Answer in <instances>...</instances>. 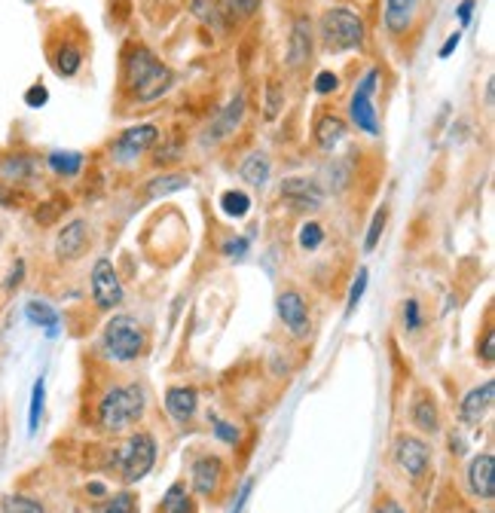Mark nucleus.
<instances>
[{
    "label": "nucleus",
    "mask_w": 495,
    "mask_h": 513,
    "mask_svg": "<svg viewBox=\"0 0 495 513\" xmlns=\"http://www.w3.org/2000/svg\"><path fill=\"white\" fill-rule=\"evenodd\" d=\"M25 318L47 330V336L58 334V312L49 303H43V300H31V303L25 306Z\"/></svg>",
    "instance_id": "nucleus-24"
},
{
    "label": "nucleus",
    "mask_w": 495,
    "mask_h": 513,
    "mask_svg": "<svg viewBox=\"0 0 495 513\" xmlns=\"http://www.w3.org/2000/svg\"><path fill=\"white\" fill-rule=\"evenodd\" d=\"M47 101H49V92L43 86H31L25 92V104H28V108H43Z\"/></svg>",
    "instance_id": "nucleus-42"
},
{
    "label": "nucleus",
    "mask_w": 495,
    "mask_h": 513,
    "mask_svg": "<svg viewBox=\"0 0 495 513\" xmlns=\"http://www.w3.org/2000/svg\"><path fill=\"white\" fill-rule=\"evenodd\" d=\"M312 58V22L306 16H300L294 22L291 37H287V65L303 67Z\"/></svg>",
    "instance_id": "nucleus-14"
},
{
    "label": "nucleus",
    "mask_w": 495,
    "mask_h": 513,
    "mask_svg": "<svg viewBox=\"0 0 495 513\" xmlns=\"http://www.w3.org/2000/svg\"><path fill=\"white\" fill-rule=\"evenodd\" d=\"M172 67L163 65L147 47H135L126 58V86L138 101H156L172 89Z\"/></svg>",
    "instance_id": "nucleus-1"
},
{
    "label": "nucleus",
    "mask_w": 495,
    "mask_h": 513,
    "mask_svg": "<svg viewBox=\"0 0 495 513\" xmlns=\"http://www.w3.org/2000/svg\"><path fill=\"white\" fill-rule=\"evenodd\" d=\"M318 37H322V47L327 52H349L364 47L367 28H364V19L358 13L346 10V6H331L318 22Z\"/></svg>",
    "instance_id": "nucleus-3"
},
{
    "label": "nucleus",
    "mask_w": 495,
    "mask_h": 513,
    "mask_svg": "<svg viewBox=\"0 0 495 513\" xmlns=\"http://www.w3.org/2000/svg\"><path fill=\"white\" fill-rule=\"evenodd\" d=\"M187 187H190V175H163L147 184V196L150 199H163V196L187 190Z\"/></svg>",
    "instance_id": "nucleus-28"
},
{
    "label": "nucleus",
    "mask_w": 495,
    "mask_h": 513,
    "mask_svg": "<svg viewBox=\"0 0 495 513\" xmlns=\"http://www.w3.org/2000/svg\"><path fill=\"white\" fill-rule=\"evenodd\" d=\"M385 223H388V208H379L376 214H373V221H370V230H367V239H364V251H373V248L379 245V239H383V230H385Z\"/></svg>",
    "instance_id": "nucleus-34"
},
{
    "label": "nucleus",
    "mask_w": 495,
    "mask_h": 513,
    "mask_svg": "<svg viewBox=\"0 0 495 513\" xmlns=\"http://www.w3.org/2000/svg\"><path fill=\"white\" fill-rule=\"evenodd\" d=\"M492 401H495V382H483L480 388L468 391L462 401V422H468V425H480L486 416H490L492 410Z\"/></svg>",
    "instance_id": "nucleus-12"
},
{
    "label": "nucleus",
    "mask_w": 495,
    "mask_h": 513,
    "mask_svg": "<svg viewBox=\"0 0 495 513\" xmlns=\"http://www.w3.org/2000/svg\"><path fill=\"white\" fill-rule=\"evenodd\" d=\"M410 416H413V425L419 428V431L425 434H434L440 428V416H438V406H434V401L429 395L416 397L413 410H410Z\"/></svg>",
    "instance_id": "nucleus-23"
},
{
    "label": "nucleus",
    "mask_w": 495,
    "mask_h": 513,
    "mask_svg": "<svg viewBox=\"0 0 495 513\" xmlns=\"http://www.w3.org/2000/svg\"><path fill=\"white\" fill-rule=\"evenodd\" d=\"M278 318L285 321V327L291 330L294 336H309L312 330V318H309V306L303 300V293L296 291H285L278 297Z\"/></svg>",
    "instance_id": "nucleus-9"
},
{
    "label": "nucleus",
    "mask_w": 495,
    "mask_h": 513,
    "mask_svg": "<svg viewBox=\"0 0 495 513\" xmlns=\"http://www.w3.org/2000/svg\"><path fill=\"white\" fill-rule=\"evenodd\" d=\"M468 483H471V492L477 498H492L495 495V458L492 452H483L477 456L468 467Z\"/></svg>",
    "instance_id": "nucleus-16"
},
{
    "label": "nucleus",
    "mask_w": 495,
    "mask_h": 513,
    "mask_svg": "<svg viewBox=\"0 0 495 513\" xmlns=\"http://www.w3.org/2000/svg\"><path fill=\"white\" fill-rule=\"evenodd\" d=\"M220 4V19H248L257 13L261 0H217Z\"/></svg>",
    "instance_id": "nucleus-31"
},
{
    "label": "nucleus",
    "mask_w": 495,
    "mask_h": 513,
    "mask_svg": "<svg viewBox=\"0 0 495 513\" xmlns=\"http://www.w3.org/2000/svg\"><path fill=\"white\" fill-rule=\"evenodd\" d=\"M281 199H287L294 208H300V211H315V208H322L324 190L315 184V180L287 178L285 184H281Z\"/></svg>",
    "instance_id": "nucleus-10"
},
{
    "label": "nucleus",
    "mask_w": 495,
    "mask_h": 513,
    "mask_svg": "<svg viewBox=\"0 0 495 513\" xmlns=\"http://www.w3.org/2000/svg\"><path fill=\"white\" fill-rule=\"evenodd\" d=\"M480 354H483V364H492V358H495V334L492 330H486L483 334V349H480Z\"/></svg>",
    "instance_id": "nucleus-46"
},
{
    "label": "nucleus",
    "mask_w": 495,
    "mask_h": 513,
    "mask_svg": "<svg viewBox=\"0 0 495 513\" xmlns=\"http://www.w3.org/2000/svg\"><path fill=\"white\" fill-rule=\"evenodd\" d=\"M159 513H196V504H193V498L187 495V489L181 486V483H174L169 492H165L163 510Z\"/></svg>",
    "instance_id": "nucleus-29"
},
{
    "label": "nucleus",
    "mask_w": 495,
    "mask_h": 513,
    "mask_svg": "<svg viewBox=\"0 0 495 513\" xmlns=\"http://www.w3.org/2000/svg\"><path fill=\"white\" fill-rule=\"evenodd\" d=\"M4 513H47V510H43V504L34 501V498L10 495V498H4Z\"/></svg>",
    "instance_id": "nucleus-33"
},
{
    "label": "nucleus",
    "mask_w": 495,
    "mask_h": 513,
    "mask_svg": "<svg viewBox=\"0 0 495 513\" xmlns=\"http://www.w3.org/2000/svg\"><path fill=\"white\" fill-rule=\"evenodd\" d=\"M248 208H251L248 193H242V190H226L224 196H220V211H224L226 217H233V221H242V217L248 214Z\"/></svg>",
    "instance_id": "nucleus-30"
},
{
    "label": "nucleus",
    "mask_w": 495,
    "mask_h": 513,
    "mask_svg": "<svg viewBox=\"0 0 495 513\" xmlns=\"http://www.w3.org/2000/svg\"><path fill=\"white\" fill-rule=\"evenodd\" d=\"M144 410H147V397H144V388L138 385H117L98 404V425L104 431H126L135 422H141Z\"/></svg>",
    "instance_id": "nucleus-2"
},
{
    "label": "nucleus",
    "mask_w": 495,
    "mask_h": 513,
    "mask_svg": "<svg viewBox=\"0 0 495 513\" xmlns=\"http://www.w3.org/2000/svg\"><path fill=\"white\" fill-rule=\"evenodd\" d=\"M89 492H93V495H104L108 489H104L102 483H89Z\"/></svg>",
    "instance_id": "nucleus-51"
},
{
    "label": "nucleus",
    "mask_w": 495,
    "mask_h": 513,
    "mask_svg": "<svg viewBox=\"0 0 495 513\" xmlns=\"http://www.w3.org/2000/svg\"><path fill=\"white\" fill-rule=\"evenodd\" d=\"M43 401H47V382L37 379L34 382V395H31V410H28V434H37V428H40Z\"/></svg>",
    "instance_id": "nucleus-32"
},
{
    "label": "nucleus",
    "mask_w": 495,
    "mask_h": 513,
    "mask_svg": "<svg viewBox=\"0 0 495 513\" xmlns=\"http://www.w3.org/2000/svg\"><path fill=\"white\" fill-rule=\"evenodd\" d=\"M215 434L220 437V440H226V443H235V440H239V431H235V428L230 425V422H217L215 419Z\"/></svg>",
    "instance_id": "nucleus-44"
},
{
    "label": "nucleus",
    "mask_w": 495,
    "mask_h": 513,
    "mask_svg": "<svg viewBox=\"0 0 495 513\" xmlns=\"http://www.w3.org/2000/svg\"><path fill=\"white\" fill-rule=\"evenodd\" d=\"M47 165L58 178H77L83 165H86V156L77 153V150H52L47 156Z\"/></svg>",
    "instance_id": "nucleus-21"
},
{
    "label": "nucleus",
    "mask_w": 495,
    "mask_h": 513,
    "mask_svg": "<svg viewBox=\"0 0 495 513\" xmlns=\"http://www.w3.org/2000/svg\"><path fill=\"white\" fill-rule=\"evenodd\" d=\"M22 278H25V263H22V260H16V263H13V273L6 275L4 288H6V291H16L19 284H22Z\"/></svg>",
    "instance_id": "nucleus-43"
},
{
    "label": "nucleus",
    "mask_w": 495,
    "mask_h": 513,
    "mask_svg": "<svg viewBox=\"0 0 495 513\" xmlns=\"http://www.w3.org/2000/svg\"><path fill=\"white\" fill-rule=\"evenodd\" d=\"M119 471H123L126 483H138L141 477H147L150 467L156 462V440L147 431H138L132 440L119 449Z\"/></svg>",
    "instance_id": "nucleus-6"
},
{
    "label": "nucleus",
    "mask_w": 495,
    "mask_h": 513,
    "mask_svg": "<svg viewBox=\"0 0 495 513\" xmlns=\"http://www.w3.org/2000/svg\"><path fill=\"white\" fill-rule=\"evenodd\" d=\"M248 251V239H230L224 245V256H242Z\"/></svg>",
    "instance_id": "nucleus-45"
},
{
    "label": "nucleus",
    "mask_w": 495,
    "mask_h": 513,
    "mask_svg": "<svg viewBox=\"0 0 495 513\" xmlns=\"http://www.w3.org/2000/svg\"><path fill=\"white\" fill-rule=\"evenodd\" d=\"M52 67H56L58 77H74V74L83 67V49L77 43L65 40L62 47L56 49V56H52Z\"/></svg>",
    "instance_id": "nucleus-22"
},
{
    "label": "nucleus",
    "mask_w": 495,
    "mask_h": 513,
    "mask_svg": "<svg viewBox=\"0 0 495 513\" xmlns=\"http://www.w3.org/2000/svg\"><path fill=\"white\" fill-rule=\"evenodd\" d=\"M459 43H462V31H453V34L446 37L444 47H440V58H449V56H453V52L459 49Z\"/></svg>",
    "instance_id": "nucleus-48"
},
{
    "label": "nucleus",
    "mask_w": 495,
    "mask_h": 513,
    "mask_svg": "<svg viewBox=\"0 0 495 513\" xmlns=\"http://www.w3.org/2000/svg\"><path fill=\"white\" fill-rule=\"evenodd\" d=\"M471 16H474V0H462V4H459V22H462V25H471Z\"/></svg>",
    "instance_id": "nucleus-49"
},
{
    "label": "nucleus",
    "mask_w": 495,
    "mask_h": 513,
    "mask_svg": "<svg viewBox=\"0 0 495 513\" xmlns=\"http://www.w3.org/2000/svg\"><path fill=\"white\" fill-rule=\"evenodd\" d=\"M147 349V334L132 315H117L104 327V352L113 361H135Z\"/></svg>",
    "instance_id": "nucleus-4"
},
{
    "label": "nucleus",
    "mask_w": 495,
    "mask_h": 513,
    "mask_svg": "<svg viewBox=\"0 0 495 513\" xmlns=\"http://www.w3.org/2000/svg\"><path fill=\"white\" fill-rule=\"evenodd\" d=\"M270 171H272V165L263 153H254L242 162V178H245V184H251V187H263L266 180H270Z\"/></svg>",
    "instance_id": "nucleus-26"
},
{
    "label": "nucleus",
    "mask_w": 495,
    "mask_h": 513,
    "mask_svg": "<svg viewBox=\"0 0 495 513\" xmlns=\"http://www.w3.org/2000/svg\"><path fill=\"white\" fill-rule=\"evenodd\" d=\"M242 117H245V98L239 95V98H233V101L226 104V110H220V117L208 126L211 144H217V141H224L226 135H233V128L242 123Z\"/></svg>",
    "instance_id": "nucleus-18"
},
{
    "label": "nucleus",
    "mask_w": 495,
    "mask_h": 513,
    "mask_svg": "<svg viewBox=\"0 0 495 513\" xmlns=\"http://www.w3.org/2000/svg\"><path fill=\"white\" fill-rule=\"evenodd\" d=\"M403 324H407V330H419V324H422L416 300H407V303H403Z\"/></svg>",
    "instance_id": "nucleus-41"
},
{
    "label": "nucleus",
    "mask_w": 495,
    "mask_h": 513,
    "mask_svg": "<svg viewBox=\"0 0 495 513\" xmlns=\"http://www.w3.org/2000/svg\"><path fill=\"white\" fill-rule=\"evenodd\" d=\"M102 513H138V508H135L132 495H119V498H110V504H104Z\"/></svg>",
    "instance_id": "nucleus-39"
},
{
    "label": "nucleus",
    "mask_w": 495,
    "mask_h": 513,
    "mask_svg": "<svg viewBox=\"0 0 495 513\" xmlns=\"http://www.w3.org/2000/svg\"><path fill=\"white\" fill-rule=\"evenodd\" d=\"M346 138V119L337 113H322L315 123V144L322 150H333Z\"/></svg>",
    "instance_id": "nucleus-19"
},
{
    "label": "nucleus",
    "mask_w": 495,
    "mask_h": 513,
    "mask_svg": "<svg viewBox=\"0 0 495 513\" xmlns=\"http://www.w3.org/2000/svg\"><path fill=\"white\" fill-rule=\"evenodd\" d=\"M193 13L208 25H220V4L217 0H193Z\"/></svg>",
    "instance_id": "nucleus-35"
},
{
    "label": "nucleus",
    "mask_w": 495,
    "mask_h": 513,
    "mask_svg": "<svg viewBox=\"0 0 495 513\" xmlns=\"http://www.w3.org/2000/svg\"><path fill=\"white\" fill-rule=\"evenodd\" d=\"M324 241V230L318 223H303L300 230V245L306 248V251H315L318 245Z\"/></svg>",
    "instance_id": "nucleus-36"
},
{
    "label": "nucleus",
    "mask_w": 495,
    "mask_h": 513,
    "mask_svg": "<svg viewBox=\"0 0 495 513\" xmlns=\"http://www.w3.org/2000/svg\"><path fill=\"white\" fill-rule=\"evenodd\" d=\"M190 477H193V489L199 495H205V498L217 495L220 492V483H224V462H220L217 456L196 458Z\"/></svg>",
    "instance_id": "nucleus-11"
},
{
    "label": "nucleus",
    "mask_w": 495,
    "mask_h": 513,
    "mask_svg": "<svg viewBox=\"0 0 495 513\" xmlns=\"http://www.w3.org/2000/svg\"><path fill=\"white\" fill-rule=\"evenodd\" d=\"M364 291H367V269H358V278H355V284H352V293H349V306H346L349 315H352L355 309H358V303H361Z\"/></svg>",
    "instance_id": "nucleus-37"
},
{
    "label": "nucleus",
    "mask_w": 495,
    "mask_h": 513,
    "mask_svg": "<svg viewBox=\"0 0 495 513\" xmlns=\"http://www.w3.org/2000/svg\"><path fill=\"white\" fill-rule=\"evenodd\" d=\"M156 141H159V128L154 123L126 128V132L117 138V144H113V156H117L119 162H132V160H138V156L147 153Z\"/></svg>",
    "instance_id": "nucleus-7"
},
{
    "label": "nucleus",
    "mask_w": 495,
    "mask_h": 513,
    "mask_svg": "<svg viewBox=\"0 0 495 513\" xmlns=\"http://www.w3.org/2000/svg\"><path fill=\"white\" fill-rule=\"evenodd\" d=\"M394 456H398L401 467L410 477H422L425 467H429V447L419 437H401L398 447H394Z\"/></svg>",
    "instance_id": "nucleus-13"
},
{
    "label": "nucleus",
    "mask_w": 495,
    "mask_h": 513,
    "mask_svg": "<svg viewBox=\"0 0 495 513\" xmlns=\"http://www.w3.org/2000/svg\"><path fill=\"white\" fill-rule=\"evenodd\" d=\"M266 92H270V101H266V117H276L278 113V104H281V98H278V86L276 83H270V89H266Z\"/></svg>",
    "instance_id": "nucleus-47"
},
{
    "label": "nucleus",
    "mask_w": 495,
    "mask_h": 513,
    "mask_svg": "<svg viewBox=\"0 0 495 513\" xmlns=\"http://www.w3.org/2000/svg\"><path fill=\"white\" fill-rule=\"evenodd\" d=\"M0 171H4L10 180H16V184H22V180H31L34 171H37V160L28 153H16V156H4V162H0Z\"/></svg>",
    "instance_id": "nucleus-25"
},
{
    "label": "nucleus",
    "mask_w": 495,
    "mask_h": 513,
    "mask_svg": "<svg viewBox=\"0 0 495 513\" xmlns=\"http://www.w3.org/2000/svg\"><path fill=\"white\" fill-rule=\"evenodd\" d=\"M419 10V0H385V28L388 34H403L410 25H413V16Z\"/></svg>",
    "instance_id": "nucleus-17"
},
{
    "label": "nucleus",
    "mask_w": 495,
    "mask_h": 513,
    "mask_svg": "<svg viewBox=\"0 0 495 513\" xmlns=\"http://www.w3.org/2000/svg\"><path fill=\"white\" fill-rule=\"evenodd\" d=\"M25 205V193L13 184H0V208H19Z\"/></svg>",
    "instance_id": "nucleus-38"
},
{
    "label": "nucleus",
    "mask_w": 495,
    "mask_h": 513,
    "mask_svg": "<svg viewBox=\"0 0 495 513\" xmlns=\"http://www.w3.org/2000/svg\"><path fill=\"white\" fill-rule=\"evenodd\" d=\"M93 297L98 309H113L123 303V282L110 260H98L93 269Z\"/></svg>",
    "instance_id": "nucleus-8"
},
{
    "label": "nucleus",
    "mask_w": 495,
    "mask_h": 513,
    "mask_svg": "<svg viewBox=\"0 0 495 513\" xmlns=\"http://www.w3.org/2000/svg\"><path fill=\"white\" fill-rule=\"evenodd\" d=\"M340 89V77L333 71H322L315 77V92L318 95H331V92H337Z\"/></svg>",
    "instance_id": "nucleus-40"
},
{
    "label": "nucleus",
    "mask_w": 495,
    "mask_h": 513,
    "mask_svg": "<svg viewBox=\"0 0 495 513\" xmlns=\"http://www.w3.org/2000/svg\"><path fill=\"white\" fill-rule=\"evenodd\" d=\"M86 245H89V223L86 221H71L62 232H58L56 254L62 256V260H77V256L86 251Z\"/></svg>",
    "instance_id": "nucleus-15"
},
{
    "label": "nucleus",
    "mask_w": 495,
    "mask_h": 513,
    "mask_svg": "<svg viewBox=\"0 0 495 513\" xmlns=\"http://www.w3.org/2000/svg\"><path fill=\"white\" fill-rule=\"evenodd\" d=\"M67 208H71V199H67V196H52V199H47L43 205H37L34 221L40 223V226H52V223L58 221V217L65 214Z\"/></svg>",
    "instance_id": "nucleus-27"
},
{
    "label": "nucleus",
    "mask_w": 495,
    "mask_h": 513,
    "mask_svg": "<svg viewBox=\"0 0 495 513\" xmlns=\"http://www.w3.org/2000/svg\"><path fill=\"white\" fill-rule=\"evenodd\" d=\"M376 83H379V71L370 67L361 77V83L355 86L352 101H349V110H352V123L358 132L376 138L379 135V117H376V104H373V95H376Z\"/></svg>",
    "instance_id": "nucleus-5"
},
{
    "label": "nucleus",
    "mask_w": 495,
    "mask_h": 513,
    "mask_svg": "<svg viewBox=\"0 0 495 513\" xmlns=\"http://www.w3.org/2000/svg\"><path fill=\"white\" fill-rule=\"evenodd\" d=\"M28 4H34V0H28Z\"/></svg>",
    "instance_id": "nucleus-52"
},
{
    "label": "nucleus",
    "mask_w": 495,
    "mask_h": 513,
    "mask_svg": "<svg viewBox=\"0 0 495 513\" xmlns=\"http://www.w3.org/2000/svg\"><path fill=\"white\" fill-rule=\"evenodd\" d=\"M373 513H407V510H403L398 501H392V498H385V501L379 504V508L373 510Z\"/></svg>",
    "instance_id": "nucleus-50"
},
{
    "label": "nucleus",
    "mask_w": 495,
    "mask_h": 513,
    "mask_svg": "<svg viewBox=\"0 0 495 513\" xmlns=\"http://www.w3.org/2000/svg\"><path fill=\"white\" fill-rule=\"evenodd\" d=\"M196 401H199V397H196V388L178 385V388H169V395H165V410H169L178 422H187V419H193Z\"/></svg>",
    "instance_id": "nucleus-20"
}]
</instances>
